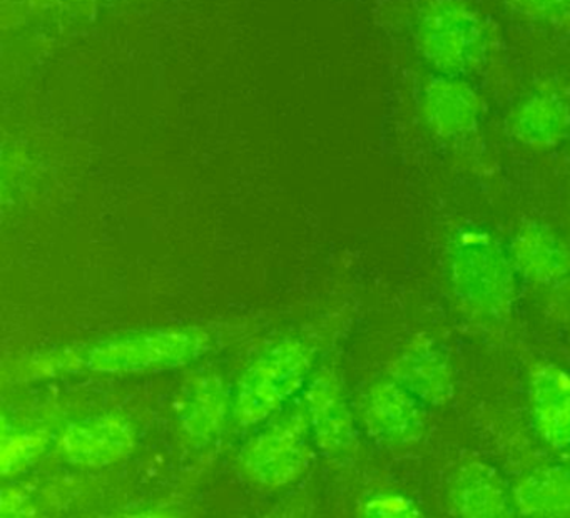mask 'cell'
Here are the masks:
<instances>
[{
  "label": "cell",
  "instance_id": "obj_1",
  "mask_svg": "<svg viewBox=\"0 0 570 518\" xmlns=\"http://www.w3.org/2000/svg\"><path fill=\"white\" fill-rule=\"evenodd\" d=\"M446 280L456 306L470 320L499 326L517 301V271L509 251L482 227H460L446 246Z\"/></svg>",
  "mask_w": 570,
  "mask_h": 518
},
{
  "label": "cell",
  "instance_id": "obj_2",
  "mask_svg": "<svg viewBox=\"0 0 570 518\" xmlns=\"http://www.w3.org/2000/svg\"><path fill=\"white\" fill-rule=\"evenodd\" d=\"M413 39L416 53L433 72L456 77L480 72L495 46L492 26L470 0H422Z\"/></svg>",
  "mask_w": 570,
  "mask_h": 518
},
{
  "label": "cell",
  "instance_id": "obj_3",
  "mask_svg": "<svg viewBox=\"0 0 570 518\" xmlns=\"http://www.w3.org/2000/svg\"><path fill=\"white\" fill-rule=\"evenodd\" d=\"M206 334L193 330H159L115 338L91 348L86 364L106 373H136L185 364L203 353Z\"/></svg>",
  "mask_w": 570,
  "mask_h": 518
},
{
  "label": "cell",
  "instance_id": "obj_4",
  "mask_svg": "<svg viewBox=\"0 0 570 518\" xmlns=\"http://www.w3.org/2000/svg\"><path fill=\"white\" fill-rule=\"evenodd\" d=\"M308 370L309 354L302 344L285 341L269 348L239 381L236 417L243 423L265 420L298 390Z\"/></svg>",
  "mask_w": 570,
  "mask_h": 518
},
{
  "label": "cell",
  "instance_id": "obj_5",
  "mask_svg": "<svg viewBox=\"0 0 570 518\" xmlns=\"http://www.w3.org/2000/svg\"><path fill=\"white\" fill-rule=\"evenodd\" d=\"M416 107L423 126L443 140L465 139L482 123V96L466 77L433 74L423 84Z\"/></svg>",
  "mask_w": 570,
  "mask_h": 518
},
{
  "label": "cell",
  "instance_id": "obj_6",
  "mask_svg": "<svg viewBox=\"0 0 570 518\" xmlns=\"http://www.w3.org/2000/svg\"><path fill=\"white\" fill-rule=\"evenodd\" d=\"M363 420L370 434L386 447H415L426 433L425 404L392 378L366 391Z\"/></svg>",
  "mask_w": 570,
  "mask_h": 518
},
{
  "label": "cell",
  "instance_id": "obj_7",
  "mask_svg": "<svg viewBox=\"0 0 570 518\" xmlns=\"http://www.w3.org/2000/svg\"><path fill=\"white\" fill-rule=\"evenodd\" d=\"M390 378L425 407H445L455 394V371L443 348L420 333L405 344L390 366Z\"/></svg>",
  "mask_w": 570,
  "mask_h": 518
},
{
  "label": "cell",
  "instance_id": "obj_8",
  "mask_svg": "<svg viewBox=\"0 0 570 518\" xmlns=\"http://www.w3.org/2000/svg\"><path fill=\"white\" fill-rule=\"evenodd\" d=\"M507 129L527 149H556L570 134L569 94L550 86L532 90L513 106Z\"/></svg>",
  "mask_w": 570,
  "mask_h": 518
},
{
  "label": "cell",
  "instance_id": "obj_9",
  "mask_svg": "<svg viewBox=\"0 0 570 518\" xmlns=\"http://www.w3.org/2000/svg\"><path fill=\"white\" fill-rule=\"evenodd\" d=\"M306 428L299 418L275 424L245 453V468L265 485H285L295 480L308 463Z\"/></svg>",
  "mask_w": 570,
  "mask_h": 518
},
{
  "label": "cell",
  "instance_id": "obj_10",
  "mask_svg": "<svg viewBox=\"0 0 570 518\" xmlns=\"http://www.w3.org/2000/svg\"><path fill=\"white\" fill-rule=\"evenodd\" d=\"M517 274L535 286H553L570 276V246L547 224L529 221L513 234L509 246Z\"/></svg>",
  "mask_w": 570,
  "mask_h": 518
},
{
  "label": "cell",
  "instance_id": "obj_11",
  "mask_svg": "<svg viewBox=\"0 0 570 518\" xmlns=\"http://www.w3.org/2000/svg\"><path fill=\"white\" fill-rule=\"evenodd\" d=\"M450 511L462 518H507L515 515L512 490L485 461L460 465L446 493Z\"/></svg>",
  "mask_w": 570,
  "mask_h": 518
},
{
  "label": "cell",
  "instance_id": "obj_12",
  "mask_svg": "<svg viewBox=\"0 0 570 518\" xmlns=\"http://www.w3.org/2000/svg\"><path fill=\"white\" fill-rule=\"evenodd\" d=\"M529 407L539 437L556 450L570 447V373L539 363L529 374Z\"/></svg>",
  "mask_w": 570,
  "mask_h": 518
},
{
  "label": "cell",
  "instance_id": "obj_13",
  "mask_svg": "<svg viewBox=\"0 0 570 518\" xmlns=\"http://www.w3.org/2000/svg\"><path fill=\"white\" fill-rule=\"evenodd\" d=\"M135 444L131 427L121 418L99 417L66 431L61 451L68 460L85 467H102L125 457Z\"/></svg>",
  "mask_w": 570,
  "mask_h": 518
},
{
  "label": "cell",
  "instance_id": "obj_14",
  "mask_svg": "<svg viewBox=\"0 0 570 518\" xmlns=\"http://www.w3.org/2000/svg\"><path fill=\"white\" fill-rule=\"evenodd\" d=\"M520 517L570 518V470L549 465L523 475L512 488Z\"/></svg>",
  "mask_w": 570,
  "mask_h": 518
},
{
  "label": "cell",
  "instance_id": "obj_15",
  "mask_svg": "<svg viewBox=\"0 0 570 518\" xmlns=\"http://www.w3.org/2000/svg\"><path fill=\"white\" fill-rule=\"evenodd\" d=\"M309 413L318 443L326 450H348L355 443L352 414L346 408L342 388L332 374H323L312 384Z\"/></svg>",
  "mask_w": 570,
  "mask_h": 518
},
{
  "label": "cell",
  "instance_id": "obj_16",
  "mask_svg": "<svg viewBox=\"0 0 570 518\" xmlns=\"http://www.w3.org/2000/svg\"><path fill=\"white\" fill-rule=\"evenodd\" d=\"M226 394L218 378L203 377L186 390L181 407L183 428L189 437L206 440L222 427Z\"/></svg>",
  "mask_w": 570,
  "mask_h": 518
},
{
  "label": "cell",
  "instance_id": "obj_17",
  "mask_svg": "<svg viewBox=\"0 0 570 518\" xmlns=\"http://www.w3.org/2000/svg\"><path fill=\"white\" fill-rule=\"evenodd\" d=\"M505 9L517 19L533 26H570V0H502Z\"/></svg>",
  "mask_w": 570,
  "mask_h": 518
},
{
  "label": "cell",
  "instance_id": "obj_18",
  "mask_svg": "<svg viewBox=\"0 0 570 518\" xmlns=\"http://www.w3.org/2000/svg\"><path fill=\"white\" fill-rule=\"evenodd\" d=\"M363 511L366 517L375 518H416L422 517V510L419 505L406 497V495L395 493H379L375 497L370 498L365 505H363Z\"/></svg>",
  "mask_w": 570,
  "mask_h": 518
},
{
  "label": "cell",
  "instance_id": "obj_19",
  "mask_svg": "<svg viewBox=\"0 0 570 518\" xmlns=\"http://www.w3.org/2000/svg\"><path fill=\"white\" fill-rule=\"evenodd\" d=\"M39 450H42V438H16L11 444L4 447V457H2L4 470H21V467L38 457Z\"/></svg>",
  "mask_w": 570,
  "mask_h": 518
}]
</instances>
